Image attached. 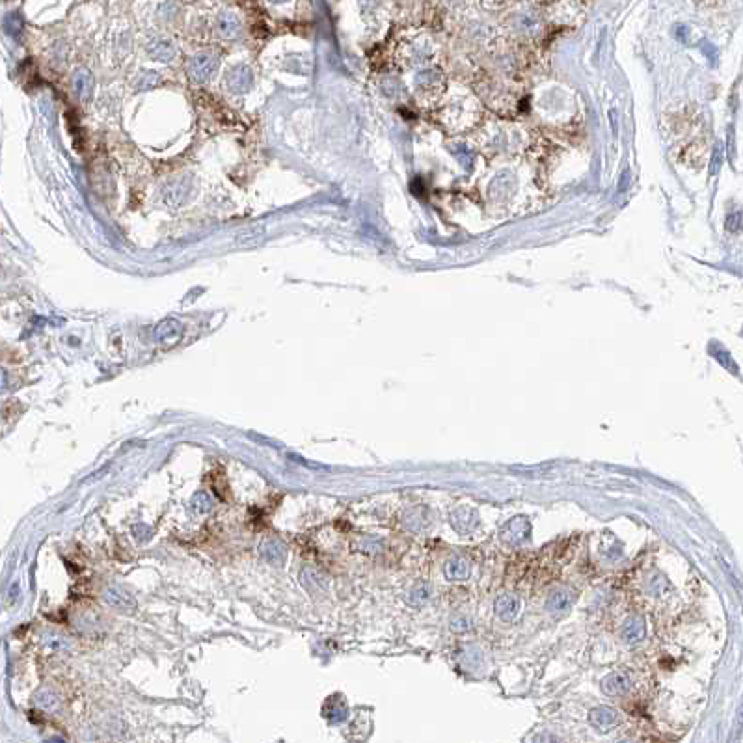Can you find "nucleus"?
I'll use <instances>...</instances> for the list:
<instances>
[{
    "label": "nucleus",
    "mask_w": 743,
    "mask_h": 743,
    "mask_svg": "<svg viewBox=\"0 0 743 743\" xmlns=\"http://www.w3.org/2000/svg\"><path fill=\"white\" fill-rule=\"evenodd\" d=\"M104 602L114 607V609L121 611V613H133L134 607H136V602L131 594L123 591V589H118V587H107L103 592Z\"/></svg>",
    "instance_id": "f257e3e1"
},
{
    "label": "nucleus",
    "mask_w": 743,
    "mask_h": 743,
    "mask_svg": "<svg viewBox=\"0 0 743 743\" xmlns=\"http://www.w3.org/2000/svg\"><path fill=\"white\" fill-rule=\"evenodd\" d=\"M259 553L266 562H270L274 567H279V565H284L287 548H285V544L282 542V540H278V538H265V540L259 544Z\"/></svg>",
    "instance_id": "f03ea898"
},
{
    "label": "nucleus",
    "mask_w": 743,
    "mask_h": 743,
    "mask_svg": "<svg viewBox=\"0 0 743 743\" xmlns=\"http://www.w3.org/2000/svg\"><path fill=\"white\" fill-rule=\"evenodd\" d=\"M520 613V598L516 594H503L495 600V615L505 623L514 621Z\"/></svg>",
    "instance_id": "7ed1b4c3"
},
{
    "label": "nucleus",
    "mask_w": 743,
    "mask_h": 743,
    "mask_svg": "<svg viewBox=\"0 0 743 743\" xmlns=\"http://www.w3.org/2000/svg\"><path fill=\"white\" fill-rule=\"evenodd\" d=\"M591 723L596 726L598 731L607 732V731H611L613 726H616V723H618V713L607 706L594 708V710L591 712Z\"/></svg>",
    "instance_id": "20e7f679"
},
{
    "label": "nucleus",
    "mask_w": 743,
    "mask_h": 743,
    "mask_svg": "<svg viewBox=\"0 0 743 743\" xmlns=\"http://www.w3.org/2000/svg\"><path fill=\"white\" fill-rule=\"evenodd\" d=\"M630 689V678L624 672H613L602 680V691L605 695H624Z\"/></svg>",
    "instance_id": "39448f33"
},
{
    "label": "nucleus",
    "mask_w": 743,
    "mask_h": 743,
    "mask_svg": "<svg viewBox=\"0 0 743 743\" xmlns=\"http://www.w3.org/2000/svg\"><path fill=\"white\" fill-rule=\"evenodd\" d=\"M645 637V618L641 615L630 616L623 628V639L628 645H635Z\"/></svg>",
    "instance_id": "423d86ee"
},
{
    "label": "nucleus",
    "mask_w": 743,
    "mask_h": 743,
    "mask_svg": "<svg viewBox=\"0 0 743 743\" xmlns=\"http://www.w3.org/2000/svg\"><path fill=\"white\" fill-rule=\"evenodd\" d=\"M300 581H302V585L306 587L309 592L324 591V589H327V581H324L322 574H320L319 570H315V568L311 567H306L302 572H300Z\"/></svg>",
    "instance_id": "0eeeda50"
},
{
    "label": "nucleus",
    "mask_w": 743,
    "mask_h": 743,
    "mask_svg": "<svg viewBox=\"0 0 743 743\" xmlns=\"http://www.w3.org/2000/svg\"><path fill=\"white\" fill-rule=\"evenodd\" d=\"M468 576H470V565H468L464 557H453V559L446 565V578H448V580L460 581L466 580Z\"/></svg>",
    "instance_id": "6e6552de"
},
{
    "label": "nucleus",
    "mask_w": 743,
    "mask_h": 743,
    "mask_svg": "<svg viewBox=\"0 0 743 743\" xmlns=\"http://www.w3.org/2000/svg\"><path fill=\"white\" fill-rule=\"evenodd\" d=\"M570 605V592L567 589H553L550 592V596L546 600V609L551 611V613H561Z\"/></svg>",
    "instance_id": "1a4fd4ad"
},
{
    "label": "nucleus",
    "mask_w": 743,
    "mask_h": 743,
    "mask_svg": "<svg viewBox=\"0 0 743 743\" xmlns=\"http://www.w3.org/2000/svg\"><path fill=\"white\" fill-rule=\"evenodd\" d=\"M432 596V589H430L429 583H417L408 591L406 594V602L414 607H419V605H425Z\"/></svg>",
    "instance_id": "9d476101"
},
{
    "label": "nucleus",
    "mask_w": 743,
    "mask_h": 743,
    "mask_svg": "<svg viewBox=\"0 0 743 743\" xmlns=\"http://www.w3.org/2000/svg\"><path fill=\"white\" fill-rule=\"evenodd\" d=\"M190 507L194 508V513H198V514L209 513V511L212 508L211 495L207 494V492H198V494L194 495L192 499H190Z\"/></svg>",
    "instance_id": "9b49d317"
},
{
    "label": "nucleus",
    "mask_w": 743,
    "mask_h": 743,
    "mask_svg": "<svg viewBox=\"0 0 743 743\" xmlns=\"http://www.w3.org/2000/svg\"><path fill=\"white\" fill-rule=\"evenodd\" d=\"M538 743H559V742H557L556 737H551V736H542V737H540V742H538Z\"/></svg>",
    "instance_id": "f8f14e48"
},
{
    "label": "nucleus",
    "mask_w": 743,
    "mask_h": 743,
    "mask_svg": "<svg viewBox=\"0 0 743 743\" xmlns=\"http://www.w3.org/2000/svg\"><path fill=\"white\" fill-rule=\"evenodd\" d=\"M621 743H630V742H621Z\"/></svg>",
    "instance_id": "ddd939ff"
}]
</instances>
